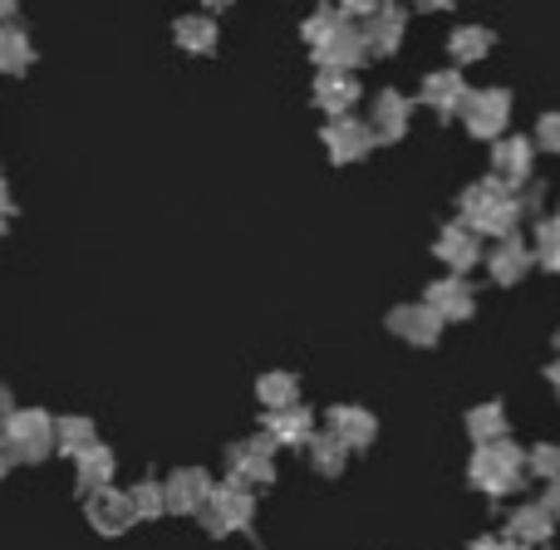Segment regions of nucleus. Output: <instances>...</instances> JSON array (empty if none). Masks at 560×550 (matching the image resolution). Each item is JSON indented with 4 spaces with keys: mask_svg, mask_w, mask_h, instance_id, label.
Segmentation results:
<instances>
[{
    "mask_svg": "<svg viewBox=\"0 0 560 550\" xmlns=\"http://www.w3.org/2000/svg\"><path fill=\"white\" fill-rule=\"evenodd\" d=\"M522 217H526L522 187L502 183V177H477V183H467L457 192V222H467L482 242L522 232Z\"/></svg>",
    "mask_w": 560,
    "mask_h": 550,
    "instance_id": "obj_1",
    "label": "nucleus"
},
{
    "mask_svg": "<svg viewBox=\"0 0 560 550\" xmlns=\"http://www.w3.org/2000/svg\"><path fill=\"white\" fill-rule=\"evenodd\" d=\"M300 35H305V45H310V55H315L319 69H359L369 59L359 20H349L335 0H325V5L300 25Z\"/></svg>",
    "mask_w": 560,
    "mask_h": 550,
    "instance_id": "obj_2",
    "label": "nucleus"
},
{
    "mask_svg": "<svg viewBox=\"0 0 560 550\" xmlns=\"http://www.w3.org/2000/svg\"><path fill=\"white\" fill-rule=\"evenodd\" d=\"M526 447L512 443V437H497V443H477L472 457H467V487L492 502L502 496H516L526 487Z\"/></svg>",
    "mask_w": 560,
    "mask_h": 550,
    "instance_id": "obj_3",
    "label": "nucleus"
},
{
    "mask_svg": "<svg viewBox=\"0 0 560 550\" xmlns=\"http://www.w3.org/2000/svg\"><path fill=\"white\" fill-rule=\"evenodd\" d=\"M0 447L10 453V463H25V467L55 457V413H45V408H15L0 423Z\"/></svg>",
    "mask_w": 560,
    "mask_h": 550,
    "instance_id": "obj_4",
    "label": "nucleus"
},
{
    "mask_svg": "<svg viewBox=\"0 0 560 550\" xmlns=\"http://www.w3.org/2000/svg\"><path fill=\"white\" fill-rule=\"evenodd\" d=\"M197 526H202L212 541H226V536H246L256 526V492L236 482H217L207 506L197 512Z\"/></svg>",
    "mask_w": 560,
    "mask_h": 550,
    "instance_id": "obj_5",
    "label": "nucleus"
},
{
    "mask_svg": "<svg viewBox=\"0 0 560 550\" xmlns=\"http://www.w3.org/2000/svg\"><path fill=\"white\" fill-rule=\"evenodd\" d=\"M226 482L252 487V492H266L276 482V437L266 428L256 437H242V443L226 447Z\"/></svg>",
    "mask_w": 560,
    "mask_h": 550,
    "instance_id": "obj_6",
    "label": "nucleus"
},
{
    "mask_svg": "<svg viewBox=\"0 0 560 550\" xmlns=\"http://www.w3.org/2000/svg\"><path fill=\"white\" fill-rule=\"evenodd\" d=\"M319 143H325L329 163L335 167H354L364 163L369 153L378 148L374 128H369V118H354V114H335L325 128H319Z\"/></svg>",
    "mask_w": 560,
    "mask_h": 550,
    "instance_id": "obj_7",
    "label": "nucleus"
},
{
    "mask_svg": "<svg viewBox=\"0 0 560 550\" xmlns=\"http://www.w3.org/2000/svg\"><path fill=\"white\" fill-rule=\"evenodd\" d=\"M457 118H463V128L477 143H497L512 128V94L506 89H472Z\"/></svg>",
    "mask_w": 560,
    "mask_h": 550,
    "instance_id": "obj_8",
    "label": "nucleus"
},
{
    "mask_svg": "<svg viewBox=\"0 0 560 550\" xmlns=\"http://www.w3.org/2000/svg\"><path fill=\"white\" fill-rule=\"evenodd\" d=\"M384 325H388V335L404 339V344H413V349H433L438 339H443L447 319L438 315V309L428 305V300H408V305H394V309H388Z\"/></svg>",
    "mask_w": 560,
    "mask_h": 550,
    "instance_id": "obj_9",
    "label": "nucleus"
},
{
    "mask_svg": "<svg viewBox=\"0 0 560 550\" xmlns=\"http://www.w3.org/2000/svg\"><path fill=\"white\" fill-rule=\"evenodd\" d=\"M84 522L94 526L98 536H124L138 526V512H133V496L118 492L114 482L98 487V492H84Z\"/></svg>",
    "mask_w": 560,
    "mask_h": 550,
    "instance_id": "obj_10",
    "label": "nucleus"
},
{
    "mask_svg": "<svg viewBox=\"0 0 560 550\" xmlns=\"http://www.w3.org/2000/svg\"><path fill=\"white\" fill-rule=\"evenodd\" d=\"M536 138H526V133H502L492 143V177H502V183H512V187H526V183H536Z\"/></svg>",
    "mask_w": 560,
    "mask_h": 550,
    "instance_id": "obj_11",
    "label": "nucleus"
},
{
    "mask_svg": "<svg viewBox=\"0 0 560 550\" xmlns=\"http://www.w3.org/2000/svg\"><path fill=\"white\" fill-rule=\"evenodd\" d=\"M433 256L447 266V271L467 276V271H477V266L487 261V246H482V236H477L467 222H447L443 232L433 236Z\"/></svg>",
    "mask_w": 560,
    "mask_h": 550,
    "instance_id": "obj_12",
    "label": "nucleus"
},
{
    "mask_svg": "<svg viewBox=\"0 0 560 550\" xmlns=\"http://www.w3.org/2000/svg\"><path fill=\"white\" fill-rule=\"evenodd\" d=\"M212 472H202V467H177V472L163 477V496H167V516H192L207 506V496H212Z\"/></svg>",
    "mask_w": 560,
    "mask_h": 550,
    "instance_id": "obj_13",
    "label": "nucleus"
},
{
    "mask_svg": "<svg viewBox=\"0 0 560 550\" xmlns=\"http://www.w3.org/2000/svg\"><path fill=\"white\" fill-rule=\"evenodd\" d=\"M532 271H536L532 242H526L522 232L497 236V246L487 251V276H492V285H522V280L532 276Z\"/></svg>",
    "mask_w": 560,
    "mask_h": 550,
    "instance_id": "obj_14",
    "label": "nucleus"
},
{
    "mask_svg": "<svg viewBox=\"0 0 560 550\" xmlns=\"http://www.w3.org/2000/svg\"><path fill=\"white\" fill-rule=\"evenodd\" d=\"M467 94H472V84L463 79V69H433V74H423V84H418V104L433 108L438 118H457L467 104Z\"/></svg>",
    "mask_w": 560,
    "mask_h": 550,
    "instance_id": "obj_15",
    "label": "nucleus"
},
{
    "mask_svg": "<svg viewBox=\"0 0 560 550\" xmlns=\"http://www.w3.org/2000/svg\"><path fill=\"white\" fill-rule=\"evenodd\" d=\"M359 30H364L369 59H388L398 45H404V35H408V10H404V5H394V0H384V5H378L374 15L359 20Z\"/></svg>",
    "mask_w": 560,
    "mask_h": 550,
    "instance_id": "obj_16",
    "label": "nucleus"
},
{
    "mask_svg": "<svg viewBox=\"0 0 560 550\" xmlns=\"http://www.w3.org/2000/svg\"><path fill=\"white\" fill-rule=\"evenodd\" d=\"M423 300L447 319V325H463V319H472V315H477V290H472V280L457 276V271L438 276L433 285L423 290Z\"/></svg>",
    "mask_w": 560,
    "mask_h": 550,
    "instance_id": "obj_17",
    "label": "nucleus"
},
{
    "mask_svg": "<svg viewBox=\"0 0 560 550\" xmlns=\"http://www.w3.org/2000/svg\"><path fill=\"white\" fill-rule=\"evenodd\" d=\"M369 128H374L378 143H404L408 128H413V98L398 94V89H384L369 104Z\"/></svg>",
    "mask_w": 560,
    "mask_h": 550,
    "instance_id": "obj_18",
    "label": "nucleus"
},
{
    "mask_svg": "<svg viewBox=\"0 0 560 550\" xmlns=\"http://www.w3.org/2000/svg\"><path fill=\"white\" fill-rule=\"evenodd\" d=\"M325 428L349 447V453H369V447L378 443V418L359 403H335L325 413Z\"/></svg>",
    "mask_w": 560,
    "mask_h": 550,
    "instance_id": "obj_19",
    "label": "nucleus"
},
{
    "mask_svg": "<svg viewBox=\"0 0 560 550\" xmlns=\"http://www.w3.org/2000/svg\"><path fill=\"white\" fill-rule=\"evenodd\" d=\"M359 74L354 69H319L315 74V89H310V98H315V108L325 118H335V114H354V104H359Z\"/></svg>",
    "mask_w": 560,
    "mask_h": 550,
    "instance_id": "obj_20",
    "label": "nucleus"
},
{
    "mask_svg": "<svg viewBox=\"0 0 560 550\" xmlns=\"http://www.w3.org/2000/svg\"><path fill=\"white\" fill-rule=\"evenodd\" d=\"M502 536H512V541L541 550V546L556 541V516L546 512V502H522V506H512V512H506Z\"/></svg>",
    "mask_w": 560,
    "mask_h": 550,
    "instance_id": "obj_21",
    "label": "nucleus"
},
{
    "mask_svg": "<svg viewBox=\"0 0 560 550\" xmlns=\"http://www.w3.org/2000/svg\"><path fill=\"white\" fill-rule=\"evenodd\" d=\"M266 433L276 437V447H295V453H305L310 433H315V413H310L305 403L266 408Z\"/></svg>",
    "mask_w": 560,
    "mask_h": 550,
    "instance_id": "obj_22",
    "label": "nucleus"
},
{
    "mask_svg": "<svg viewBox=\"0 0 560 550\" xmlns=\"http://www.w3.org/2000/svg\"><path fill=\"white\" fill-rule=\"evenodd\" d=\"M114 477H118V457H114V447H108V443H89L84 453H74V487H79V496L108 487Z\"/></svg>",
    "mask_w": 560,
    "mask_h": 550,
    "instance_id": "obj_23",
    "label": "nucleus"
},
{
    "mask_svg": "<svg viewBox=\"0 0 560 550\" xmlns=\"http://www.w3.org/2000/svg\"><path fill=\"white\" fill-rule=\"evenodd\" d=\"M492 49H497V35H492L487 25H457L453 35H447V59H453L457 69L482 65Z\"/></svg>",
    "mask_w": 560,
    "mask_h": 550,
    "instance_id": "obj_24",
    "label": "nucleus"
},
{
    "mask_svg": "<svg viewBox=\"0 0 560 550\" xmlns=\"http://www.w3.org/2000/svg\"><path fill=\"white\" fill-rule=\"evenodd\" d=\"M463 428H467V437H472V447H477V443H497V437H512V418H506V408L497 403V398H487V403L467 408Z\"/></svg>",
    "mask_w": 560,
    "mask_h": 550,
    "instance_id": "obj_25",
    "label": "nucleus"
},
{
    "mask_svg": "<svg viewBox=\"0 0 560 550\" xmlns=\"http://www.w3.org/2000/svg\"><path fill=\"white\" fill-rule=\"evenodd\" d=\"M305 457H310V467H315L319 477H339L349 467V447L339 443L329 428H315L310 433V443H305Z\"/></svg>",
    "mask_w": 560,
    "mask_h": 550,
    "instance_id": "obj_26",
    "label": "nucleus"
},
{
    "mask_svg": "<svg viewBox=\"0 0 560 550\" xmlns=\"http://www.w3.org/2000/svg\"><path fill=\"white\" fill-rule=\"evenodd\" d=\"M30 65H35V39L5 20V25H0V74L15 79V74H25Z\"/></svg>",
    "mask_w": 560,
    "mask_h": 550,
    "instance_id": "obj_27",
    "label": "nucleus"
},
{
    "mask_svg": "<svg viewBox=\"0 0 560 550\" xmlns=\"http://www.w3.org/2000/svg\"><path fill=\"white\" fill-rule=\"evenodd\" d=\"M173 39H177V49H187V55H212L222 30H217L212 15H183L173 25Z\"/></svg>",
    "mask_w": 560,
    "mask_h": 550,
    "instance_id": "obj_28",
    "label": "nucleus"
},
{
    "mask_svg": "<svg viewBox=\"0 0 560 550\" xmlns=\"http://www.w3.org/2000/svg\"><path fill=\"white\" fill-rule=\"evenodd\" d=\"M89 443H98L94 418H84V413H65V418H55V453H59V457L84 453Z\"/></svg>",
    "mask_w": 560,
    "mask_h": 550,
    "instance_id": "obj_29",
    "label": "nucleus"
},
{
    "mask_svg": "<svg viewBox=\"0 0 560 550\" xmlns=\"http://www.w3.org/2000/svg\"><path fill=\"white\" fill-rule=\"evenodd\" d=\"M256 403L261 408H290L300 403V378L290 368H271V374L256 378Z\"/></svg>",
    "mask_w": 560,
    "mask_h": 550,
    "instance_id": "obj_30",
    "label": "nucleus"
},
{
    "mask_svg": "<svg viewBox=\"0 0 560 550\" xmlns=\"http://www.w3.org/2000/svg\"><path fill=\"white\" fill-rule=\"evenodd\" d=\"M532 251H536V266L541 271L560 276V212H546L532 232Z\"/></svg>",
    "mask_w": 560,
    "mask_h": 550,
    "instance_id": "obj_31",
    "label": "nucleus"
},
{
    "mask_svg": "<svg viewBox=\"0 0 560 550\" xmlns=\"http://www.w3.org/2000/svg\"><path fill=\"white\" fill-rule=\"evenodd\" d=\"M128 496H133V512H138V522H158V516H167L163 482H153V477H143V482H138V487H128Z\"/></svg>",
    "mask_w": 560,
    "mask_h": 550,
    "instance_id": "obj_32",
    "label": "nucleus"
},
{
    "mask_svg": "<svg viewBox=\"0 0 560 550\" xmlns=\"http://www.w3.org/2000/svg\"><path fill=\"white\" fill-rule=\"evenodd\" d=\"M526 472H532V482H556L560 477V443H532L526 447Z\"/></svg>",
    "mask_w": 560,
    "mask_h": 550,
    "instance_id": "obj_33",
    "label": "nucleus"
},
{
    "mask_svg": "<svg viewBox=\"0 0 560 550\" xmlns=\"http://www.w3.org/2000/svg\"><path fill=\"white\" fill-rule=\"evenodd\" d=\"M536 148L541 153H551V157H560V108H551V114H541L536 118Z\"/></svg>",
    "mask_w": 560,
    "mask_h": 550,
    "instance_id": "obj_34",
    "label": "nucleus"
},
{
    "mask_svg": "<svg viewBox=\"0 0 560 550\" xmlns=\"http://www.w3.org/2000/svg\"><path fill=\"white\" fill-rule=\"evenodd\" d=\"M467 550H532V546L512 541V536H477V541H467Z\"/></svg>",
    "mask_w": 560,
    "mask_h": 550,
    "instance_id": "obj_35",
    "label": "nucleus"
},
{
    "mask_svg": "<svg viewBox=\"0 0 560 550\" xmlns=\"http://www.w3.org/2000/svg\"><path fill=\"white\" fill-rule=\"evenodd\" d=\"M10 222H15V197H10V183H5V173H0V236L10 232Z\"/></svg>",
    "mask_w": 560,
    "mask_h": 550,
    "instance_id": "obj_36",
    "label": "nucleus"
},
{
    "mask_svg": "<svg viewBox=\"0 0 560 550\" xmlns=\"http://www.w3.org/2000/svg\"><path fill=\"white\" fill-rule=\"evenodd\" d=\"M335 5H339V10H345V15H349V20H364V15H374V10H378V5H384V0H335Z\"/></svg>",
    "mask_w": 560,
    "mask_h": 550,
    "instance_id": "obj_37",
    "label": "nucleus"
},
{
    "mask_svg": "<svg viewBox=\"0 0 560 550\" xmlns=\"http://www.w3.org/2000/svg\"><path fill=\"white\" fill-rule=\"evenodd\" d=\"M541 502H546V512H551V516H556V522H560V477H556V482H546Z\"/></svg>",
    "mask_w": 560,
    "mask_h": 550,
    "instance_id": "obj_38",
    "label": "nucleus"
},
{
    "mask_svg": "<svg viewBox=\"0 0 560 550\" xmlns=\"http://www.w3.org/2000/svg\"><path fill=\"white\" fill-rule=\"evenodd\" d=\"M10 413H15V394H10V388L5 384H0V423H5V418Z\"/></svg>",
    "mask_w": 560,
    "mask_h": 550,
    "instance_id": "obj_39",
    "label": "nucleus"
},
{
    "mask_svg": "<svg viewBox=\"0 0 560 550\" xmlns=\"http://www.w3.org/2000/svg\"><path fill=\"white\" fill-rule=\"evenodd\" d=\"M413 5H418V10H428V15H438V10H453L457 0H413Z\"/></svg>",
    "mask_w": 560,
    "mask_h": 550,
    "instance_id": "obj_40",
    "label": "nucleus"
},
{
    "mask_svg": "<svg viewBox=\"0 0 560 550\" xmlns=\"http://www.w3.org/2000/svg\"><path fill=\"white\" fill-rule=\"evenodd\" d=\"M546 384H551L556 394H560V354H556V364H546Z\"/></svg>",
    "mask_w": 560,
    "mask_h": 550,
    "instance_id": "obj_41",
    "label": "nucleus"
},
{
    "mask_svg": "<svg viewBox=\"0 0 560 550\" xmlns=\"http://www.w3.org/2000/svg\"><path fill=\"white\" fill-rule=\"evenodd\" d=\"M15 10H20V0H0V25H5V20H15Z\"/></svg>",
    "mask_w": 560,
    "mask_h": 550,
    "instance_id": "obj_42",
    "label": "nucleus"
},
{
    "mask_svg": "<svg viewBox=\"0 0 560 550\" xmlns=\"http://www.w3.org/2000/svg\"><path fill=\"white\" fill-rule=\"evenodd\" d=\"M10 467H15V463H10V453H5V447H0V482H5V477H10Z\"/></svg>",
    "mask_w": 560,
    "mask_h": 550,
    "instance_id": "obj_43",
    "label": "nucleus"
},
{
    "mask_svg": "<svg viewBox=\"0 0 560 550\" xmlns=\"http://www.w3.org/2000/svg\"><path fill=\"white\" fill-rule=\"evenodd\" d=\"M232 0H202V10H226Z\"/></svg>",
    "mask_w": 560,
    "mask_h": 550,
    "instance_id": "obj_44",
    "label": "nucleus"
},
{
    "mask_svg": "<svg viewBox=\"0 0 560 550\" xmlns=\"http://www.w3.org/2000/svg\"><path fill=\"white\" fill-rule=\"evenodd\" d=\"M556 354H560V335H556Z\"/></svg>",
    "mask_w": 560,
    "mask_h": 550,
    "instance_id": "obj_45",
    "label": "nucleus"
}]
</instances>
